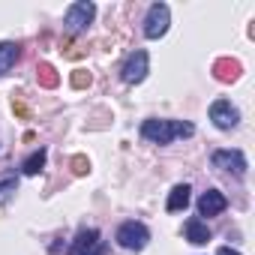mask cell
Here are the masks:
<instances>
[{"mask_svg":"<svg viewBox=\"0 0 255 255\" xmlns=\"http://www.w3.org/2000/svg\"><path fill=\"white\" fill-rule=\"evenodd\" d=\"M189 135H195V126H192L189 120L150 117V120L141 123V138L150 141V144H159V147H165V144H171V141H177V138H189Z\"/></svg>","mask_w":255,"mask_h":255,"instance_id":"1","label":"cell"},{"mask_svg":"<svg viewBox=\"0 0 255 255\" xmlns=\"http://www.w3.org/2000/svg\"><path fill=\"white\" fill-rule=\"evenodd\" d=\"M114 240H117L123 249H132V252H138V249H144V246H147V240H150V231H147V225H144V222H135V219H129V222H120V228H117Z\"/></svg>","mask_w":255,"mask_h":255,"instance_id":"2","label":"cell"},{"mask_svg":"<svg viewBox=\"0 0 255 255\" xmlns=\"http://www.w3.org/2000/svg\"><path fill=\"white\" fill-rule=\"evenodd\" d=\"M93 15H96V6L90 3V0H78V3H72V6L66 9L63 24H66V30H69V33H84V30L90 27Z\"/></svg>","mask_w":255,"mask_h":255,"instance_id":"3","label":"cell"},{"mask_svg":"<svg viewBox=\"0 0 255 255\" xmlns=\"http://www.w3.org/2000/svg\"><path fill=\"white\" fill-rule=\"evenodd\" d=\"M168 24H171V9L165 3H153L144 15V36L147 39H159L168 33Z\"/></svg>","mask_w":255,"mask_h":255,"instance_id":"4","label":"cell"},{"mask_svg":"<svg viewBox=\"0 0 255 255\" xmlns=\"http://www.w3.org/2000/svg\"><path fill=\"white\" fill-rule=\"evenodd\" d=\"M150 72V57L147 51H132L129 57H126V63L120 66V78L126 84H141Z\"/></svg>","mask_w":255,"mask_h":255,"instance_id":"5","label":"cell"},{"mask_svg":"<svg viewBox=\"0 0 255 255\" xmlns=\"http://www.w3.org/2000/svg\"><path fill=\"white\" fill-rule=\"evenodd\" d=\"M210 162H213V168H219V171H228V174H234V177H243L246 174V168H249V162H246V156H243V150H216L213 156H210Z\"/></svg>","mask_w":255,"mask_h":255,"instance_id":"6","label":"cell"},{"mask_svg":"<svg viewBox=\"0 0 255 255\" xmlns=\"http://www.w3.org/2000/svg\"><path fill=\"white\" fill-rule=\"evenodd\" d=\"M210 120H213L216 129L228 132V129H234V126L240 123V111L231 105V99H216L210 105Z\"/></svg>","mask_w":255,"mask_h":255,"instance_id":"7","label":"cell"},{"mask_svg":"<svg viewBox=\"0 0 255 255\" xmlns=\"http://www.w3.org/2000/svg\"><path fill=\"white\" fill-rule=\"evenodd\" d=\"M99 243H102V234L96 228H81L75 234V240L69 243V255H90Z\"/></svg>","mask_w":255,"mask_h":255,"instance_id":"8","label":"cell"},{"mask_svg":"<svg viewBox=\"0 0 255 255\" xmlns=\"http://www.w3.org/2000/svg\"><path fill=\"white\" fill-rule=\"evenodd\" d=\"M225 207H228V198L219 189H207L198 198V216H219Z\"/></svg>","mask_w":255,"mask_h":255,"instance_id":"9","label":"cell"},{"mask_svg":"<svg viewBox=\"0 0 255 255\" xmlns=\"http://www.w3.org/2000/svg\"><path fill=\"white\" fill-rule=\"evenodd\" d=\"M189 198H192V186H189V183H177V186L168 192L165 210H168V213H180V210H186Z\"/></svg>","mask_w":255,"mask_h":255,"instance_id":"10","label":"cell"},{"mask_svg":"<svg viewBox=\"0 0 255 255\" xmlns=\"http://www.w3.org/2000/svg\"><path fill=\"white\" fill-rule=\"evenodd\" d=\"M186 240L189 243H195V246H204V243H210V228H207V222L204 219H198V216H192L189 222H186Z\"/></svg>","mask_w":255,"mask_h":255,"instance_id":"11","label":"cell"},{"mask_svg":"<svg viewBox=\"0 0 255 255\" xmlns=\"http://www.w3.org/2000/svg\"><path fill=\"white\" fill-rule=\"evenodd\" d=\"M18 57H21V45L18 42H0V75H6L15 66Z\"/></svg>","mask_w":255,"mask_h":255,"instance_id":"12","label":"cell"},{"mask_svg":"<svg viewBox=\"0 0 255 255\" xmlns=\"http://www.w3.org/2000/svg\"><path fill=\"white\" fill-rule=\"evenodd\" d=\"M45 159H48V150H45V147H39V150H33V153L21 162V171H24L27 177H33V174H39V171L45 168Z\"/></svg>","mask_w":255,"mask_h":255,"instance_id":"13","label":"cell"},{"mask_svg":"<svg viewBox=\"0 0 255 255\" xmlns=\"http://www.w3.org/2000/svg\"><path fill=\"white\" fill-rule=\"evenodd\" d=\"M237 72H240V66H237L234 60H219V63H216V78H219V81H234Z\"/></svg>","mask_w":255,"mask_h":255,"instance_id":"14","label":"cell"},{"mask_svg":"<svg viewBox=\"0 0 255 255\" xmlns=\"http://www.w3.org/2000/svg\"><path fill=\"white\" fill-rule=\"evenodd\" d=\"M18 189V177L9 171V174H0V195H9Z\"/></svg>","mask_w":255,"mask_h":255,"instance_id":"15","label":"cell"},{"mask_svg":"<svg viewBox=\"0 0 255 255\" xmlns=\"http://www.w3.org/2000/svg\"><path fill=\"white\" fill-rule=\"evenodd\" d=\"M39 78H42V84H45V87H54V84H57V75H54V69H51L48 63H42V66H39Z\"/></svg>","mask_w":255,"mask_h":255,"instance_id":"16","label":"cell"},{"mask_svg":"<svg viewBox=\"0 0 255 255\" xmlns=\"http://www.w3.org/2000/svg\"><path fill=\"white\" fill-rule=\"evenodd\" d=\"M87 84H90V72L75 69V75H72V87H87Z\"/></svg>","mask_w":255,"mask_h":255,"instance_id":"17","label":"cell"},{"mask_svg":"<svg viewBox=\"0 0 255 255\" xmlns=\"http://www.w3.org/2000/svg\"><path fill=\"white\" fill-rule=\"evenodd\" d=\"M72 171H75V174H87V171H90V162H87L84 156H72Z\"/></svg>","mask_w":255,"mask_h":255,"instance_id":"18","label":"cell"},{"mask_svg":"<svg viewBox=\"0 0 255 255\" xmlns=\"http://www.w3.org/2000/svg\"><path fill=\"white\" fill-rule=\"evenodd\" d=\"M216 255H240V252H237V249H231V246H219V249H216Z\"/></svg>","mask_w":255,"mask_h":255,"instance_id":"19","label":"cell"},{"mask_svg":"<svg viewBox=\"0 0 255 255\" xmlns=\"http://www.w3.org/2000/svg\"><path fill=\"white\" fill-rule=\"evenodd\" d=\"M105 252H108V246H105V240H102V243H99V246H96L90 255H105Z\"/></svg>","mask_w":255,"mask_h":255,"instance_id":"20","label":"cell"}]
</instances>
